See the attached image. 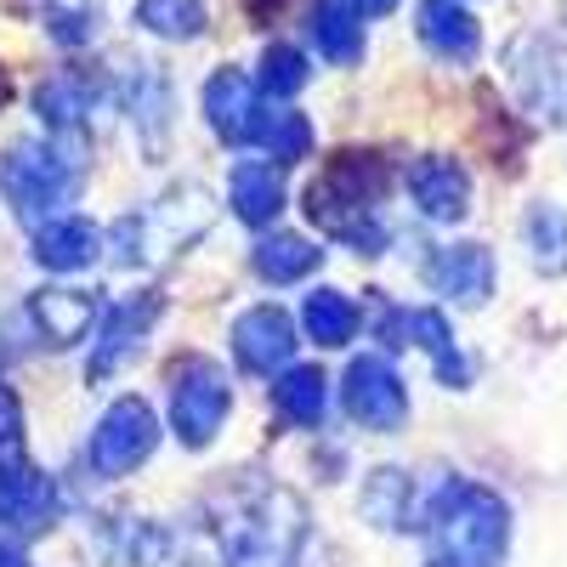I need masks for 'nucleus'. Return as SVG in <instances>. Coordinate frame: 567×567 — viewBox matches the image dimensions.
<instances>
[{
	"label": "nucleus",
	"instance_id": "16",
	"mask_svg": "<svg viewBox=\"0 0 567 567\" xmlns=\"http://www.w3.org/2000/svg\"><path fill=\"white\" fill-rule=\"evenodd\" d=\"M0 523L12 534H45L58 523V483L45 477L40 465H23V471H7L0 477Z\"/></svg>",
	"mask_w": 567,
	"mask_h": 567
},
{
	"label": "nucleus",
	"instance_id": "24",
	"mask_svg": "<svg viewBox=\"0 0 567 567\" xmlns=\"http://www.w3.org/2000/svg\"><path fill=\"white\" fill-rule=\"evenodd\" d=\"M301 329H307V341L312 347H352V336H358V301L352 296H341V290H312L307 301H301Z\"/></svg>",
	"mask_w": 567,
	"mask_h": 567
},
{
	"label": "nucleus",
	"instance_id": "5",
	"mask_svg": "<svg viewBox=\"0 0 567 567\" xmlns=\"http://www.w3.org/2000/svg\"><path fill=\"white\" fill-rule=\"evenodd\" d=\"M210 216H216V199L205 187H176V199H159L148 210L114 221V261L120 267H148L159 256H176L182 245H194L210 227Z\"/></svg>",
	"mask_w": 567,
	"mask_h": 567
},
{
	"label": "nucleus",
	"instance_id": "19",
	"mask_svg": "<svg viewBox=\"0 0 567 567\" xmlns=\"http://www.w3.org/2000/svg\"><path fill=\"white\" fill-rule=\"evenodd\" d=\"M227 205L245 227H272L284 216V165L272 159H239L227 171Z\"/></svg>",
	"mask_w": 567,
	"mask_h": 567
},
{
	"label": "nucleus",
	"instance_id": "18",
	"mask_svg": "<svg viewBox=\"0 0 567 567\" xmlns=\"http://www.w3.org/2000/svg\"><path fill=\"white\" fill-rule=\"evenodd\" d=\"M363 516L374 528H386V534H414V528H425V494L414 488V477L409 471H392V465H381L374 477L363 483Z\"/></svg>",
	"mask_w": 567,
	"mask_h": 567
},
{
	"label": "nucleus",
	"instance_id": "7",
	"mask_svg": "<svg viewBox=\"0 0 567 567\" xmlns=\"http://www.w3.org/2000/svg\"><path fill=\"white\" fill-rule=\"evenodd\" d=\"M159 449V414L148 409V398H114L97 420V432L85 443V460L97 477H131L136 465H148V454Z\"/></svg>",
	"mask_w": 567,
	"mask_h": 567
},
{
	"label": "nucleus",
	"instance_id": "11",
	"mask_svg": "<svg viewBox=\"0 0 567 567\" xmlns=\"http://www.w3.org/2000/svg\"><path fill=\"white\" fill-rule=\"evenodd\" d=\"M233 358H239V369L256 374V381H278V374L290 369V358H296L290 312L272 307V301L239 312V323H233Z\"/></svg>",
	"mask_w": 567,
	"mask_h": 567
},
{
	"label": "nucleus",
	"instance_id": "26",
	"mask_svg": "<svg viewBox=\"0 0 567 567\" xmlns=\"http://www.w3.org/2000/svg\"><path fill=\"white\" fill-rule=\"evenodd\" d=\"M363 12L352 0H323L312 12V45L329 58V63H358L363 58Z\"/></svg>",
	"mask_w": 567,
	"mask_h": 567
},
{
	"label": "nucleus",
	"instance_id": "25",
	"mask_svg": "<svg viewBox=\"0 0 567 567\" xmlns=\"http://www.w3.org/2000/svg\"><path fill=\"white\" fill-rule=\"evenodd\" d=\"M523 245H528L534 272L561 278V272H567V210L550 205V199H539V205L523 216Z\"/></svg>",
	"mask_w": 567,
	"mask_h": 567
},
{
	"label": "nucleus",
	"instance_id": "21",
	"mask_svg": "<svg viewBox=\"0 0 567 567\" xmlns=\"http://www.w3.org/2000/svg\"><path fill=\"white\" fill-rule=\"evenodd\" d=\"M414 29L425 40V52H437L443 63H471V58H477V45H483L477 18H471L460 0H425Z\"/></svg>",
	"mask_w": 567,
	"mask_h": 567
},
{
	"label": "nucleus",
	"instance_id": "29",
	"mask_svg": "<svg viewBox=\"0 0 567 567\" xmlns=\"http://www.w3.org/2000/svg\"><path fill=\"white\" fill-rule=\"evenodd\" d=\"M136 23L159 40H199L210 12L205 0H136Z\"/></svg>",
	"mask_w": 567,
	"mask_h": 567
},
{
	"label": "nucleus",
	"instance_id": "31",
	"mask_svg": "<svg viewBox=\"0 0 567 567\" xmlns=\"http://www.w3.org/2000/svg\"><path fill=\"white\" fill-rule=\"evenodd\" d=\"M40 18L45 29H52V40L63 45H85L91 34H97V0H40Z\"/></svg>",
	"mask_w": 567,
	"mask_h": 567
},
{
	"label": "nucleus",
	"instance_id": "17",
	"mask_svg": "<svg viewBox=\"0 0 567 567\" xmlns=\"http://www.w3.org/2000/svg\"><path fill=\"white\" fill-rule=\"evenodd\" d=\"M29 256L45 272H85L91 261L103 256V233H97V221H85V216H52V221L34 227Z\"/></svg>",
	"mask_w": 567,
	"mask_h": 567
},
{
	"label": "nucleus",
	"instance_id": "15",
	"mask_svg": "<svg viewBox=\"0 0 567 567\" xmlns=\"http://www.w3.org/2000/svg\"><path fill=\"white\" fill-rule=\"evenodd\" d=\"M425 278L432 290L460 301V307H483L494 296V250L488 245H449L425 261Z\"/></svg>",
	"mask_w": 567,
	"mask_h": 567
},
{
	"label": "nucleus",
	"instance_id": "28",
	"mask_svg": "<svg viewBox=\"0 0 567 567\" xmlns=\"http://www.w3.org/2000/svg\"><path fill=\"white\" fill-rule=\"evenodd\" d=\"M34 109H40L45 125H52V136H80V125L91 114V85L80 74H58V80H45L34 91Z\"/></svg>",
	"mask_w": 567,
	"mask_h": 567
},
{
	"label": "nucleus",
	"instance_id": "6",
	"mask_svg": "<svg viewBox=\"0 0 567 567\" xmlns=\"http://www.w3.org/2000/svg\"><path fill=\"white\" fill-rule=\"evenodd\" d=\"M165 398H171V432L182 449H210L227 425L233 409V386L227 369L205 352H182L165 369Z\"/></svg>",
	"mask_w": 567,
	"mask_h": 567
},
{
	"label": "nucleus",
	"instance_id": "30",
	"mask_svg": "<svg viewBox=\"0 0 567 567\" xmlns=\"http://www.w3.org/2000/svg\"><path fill=\"white\" fill-rule=\"evenodd\" d=\"M307 52L301 45H267L261 52V69H256V85L261 97H296V91L307 85Z\"/></svg>",
	"mask_w": 567,
	"mask_h": 567
},
{
	"label": "nucleus",
	"instance_id": "32",
	"mask_svg": "<svg viewBox=\"0 0 567 567\" xmlns=\"http://www.w3.org/2000/svg\"><path fill=\"white\" fill-rule=\"evenodd\" d=\"M23 465H34L29 460V432H23V403L7 381H0V477H7V471H23Z\"/></svg>",
	"mask_w": 567,
	"mask_h": 567
},
{
	"label": "nucleus",
	"instance_id": "12",
	"mask_svg": "<svg viewBox=\"0 0 567 567\" xmlns=\"http://www.w3.org/2000/svg\"><path fill=\"white\" fill-rule=\"evenodd\" d=\"M409 199L425 221H465L471 210V171L460 159H443V154H425L409 165Z\"/></svg>",
	"mask_w": 567,
	"mask_h": 567
},
{
	"label": "nucleus",
	"instance_id": "13",
	"mask_svg": "<svg viewBox=\"0 0 567 567\" xmlns=\"http://www.w3.org/2000/svg\"><path fill=\"white\" fill-rule=\"evenodd\" d=\"M205 120L221 142H233V148H245V142L256 136L261 125V103H256V80L245 69H216L205 80Z\"/></svg>",
	"mask_w": 567,
	"mask_h": 567
},
{
	"label": "nucleus",
	"instance_id": "14",
	"mask_svg": "<svg viewBox=\"0 0 567 567\" xmlns=\"http://www.w3.org/2000/svg\"><path fill=\"white\" fill-rule=\"evenodd\" d=\"M29 323L40 329L45 347H80L91 329L103 323V301L91 290H34L29 296Z\"/></svg>",
	"mask_w": 567,
	"mask_h": 567
},
{
	"label": "nucleus",
	"instance_id": "9",
	"mask_svg": "<svg viewBox=\"0 0 567 567\" xmlns=\"http://www.w3.org/2000/svg\"><path fill=\"white\" fill-rule=\"evenodd\" d=\"M511 80L534 114L567 125V34H523L511 45Z\"/></svg>",
	"mask_w": 567,
	"mask_h": 567
},
{
	"label": "nucleus",
	"instance_id": "23",
	"mask_svg": "<svg viewBox=\"0 0 567 567\" xmlns=\"http://www.w3.org/2000/svg\"><path fill=\"white\" fill-rule=\"evenodd\" d=\"M272 409H278V420L284 425H296V432H312V425L323 420V409H329V381H323V369H284L278 374V386H272Z\"/></svg>",
	"mask_w": 567,
	"mask_h": 567
},
{
	"label": "nucleus",
	"instance_id": "3",
	"mask_svg": "<svg viewBox=\"0 0 567 567\" xmlns=\"http://www.w3.org/2000/svg\"><path fill=\"white\" fill-rule=\"evenodd\" d=\"M425 534H432V567H505L511 505L483 483L443 477L425 494Z\"/></svg>",
	"mask_w": 567,
	"mask_h": 567
},
{
	"label": "nucleus",
	"instance_id": "20",
	"mask_svg": "<svg viewBox=\"0 0 567 567\" xmlns=\"http://www.w3.org/2000/svg\"><path fill=\"white\" fill-rule=\"evenodd\" d=\"M171 109H176L171 80L154 63H131V74H125V114H131V125H136V136H142V148H148V154L165 148Z\"/></svg>",
	"mask_w": 567,
	"mask_h": 567
},
{
	"label": "nucleus",
	"instance_id": "27",
	"mask_svg": "<svg viewBox=\"0 0 567 567\" xmlns=\"http://www.w3.org/2000/svg\"><path fill=\"white\" fill-rule=\"evenodd\" d=\"M250 142L272 165H301L312 154V120L296 114V109H261V125H256Z\"/></svg>",
	"mask_w": 567,
	"mask_h": 567
},
{
	"label": "nucleus",
	"instance_id": "33",
	"mask_svg": "<svg viewBox=\"0 0 567 567\" xmlns=\"http://www.w3.org/2000/svg\"><path fill=\"white\" fill-rule=\"evenodd\" d=\"M352 7H358L363 18H386V12H398V0H352Z\"/></svg>",
	"mask_w": 567,
	"mask_h": 567
},
{
	"label": "nucleus",
	"instance_id": "8",
	"mask_svg": "<svg viewBox=\"0 0 567 567\" xmlns=\"http://www.w3.org/2000/svg\"><path fill=\"white\" fill-rule=\"evenodd\" d=\"M341 409L347 420H358L363 432H398V425L409 420V386L392 358L381 352H363L347 363L341 374Z\"/></svg>",
	"mask_w": 567,
	"mask_h": 567
},
{
	"label": "nucleus",
	"instance_id": "34",
	"mask_svg": "<svg viewBox=\"0 0 567 567\" xmlns=\"http://www.w3.org/2000/svg\"><path fill=\"white\" fill-rule=\"evenodd\" d=\"M0 567H29V556L18 545H0Z\"/></svg>",
	"mask_w": 567,
	"mask_h": 567
},
{
	"label": "nucleus",
	"instance_id": "10",
	"mask_svg": "<svg viewBox=\"0 0 567 567\" xmlns=\"http://www.w3.org/2000/svg\"><path fill=\"white\" fill-rule=\"evenodd\" d=\"M159 312H165V296H159V290H136V296H125V301H114V307L103 312L97 347H91V363H85L91 386L114 381V374L142 352V341H148V329L159 323Z\"/></svg>",
	"mask_w": 567,
	"mask_h": 567
},
{
	"label": "nucleus",
	"instance_id": "22",
	"mask_svg": "<svg viewBox=\"0 0 567 567\" xmlns=\"http://www.w3.org/2000/svg\"><path fill=\"white\" fill-rule=\"evenodd\" d=\"M250 267L261 284H301L307 272L323 267V250L307 239V233H267V239L250 250Z\"/></svg>",
	"mask_w": 567,
	"mask_h": 567
},
{
	"label": "nucleus",
	"instance_id": "4",
	"mask_svg": "<svg viewBox=\"0 0 567 567\" xmlns=\"http://www.w3.org/2000/svg\"><path fill=\"white\" fill-rule=\"evenodd\" d=\"M85 176V142L80 136H45V142H12L7 159H0V194L7 205L40 227L52 221Z\"/></svg>",
	"mask_w": 567,
	"mask_h": 567
},
{
	"label": "nucleus",
	"instance_id": "2",
	"mask_svg": "<svg viewBox=\"0 0 567 567\" xmlns=\"http://www.w3.org/2000/svg\"><path fill=\"white\" fill-rule=\"evenodd\" d=\"M392 194V165L381 154H336L323 176L307 187L301 210L329 233V239L352 245L358 256H381L392 233L381 221V199Z\"/></svg>",
	"mask_w": 567,
	"mask_h": 567
},
{
	"label": "nucleus",
	"instance_id": "35",
	"mask_svg": "<svg viewBox=\"0 0 567 567\" xmlns=\"http://www.w3.org/2000/svg\"><path fill=\"white\" fill-rule=\"evenodd\" d=\"M7 91H12V80H7V69H0V103H7Z\"/></svg>",
	"mask_w": 567,
	"mask_h": 567
},
{
	"label": "nucleus",
	"instance_id": "1",
	"mask_svg": "<svg viewBox=\"0 0 567 567\" xmlns=\"http://www.w3.org/2000/svg\"><path fill=\"white\" fill-rule=\"evenodd\" d=\"M307 539V505L284 488H261L245 505H227L216 523L194 528L176 556L187 567H290Z\"/></svg>",
	"mask_w": 567,
	"mask_h": 567
}]
</instances>
